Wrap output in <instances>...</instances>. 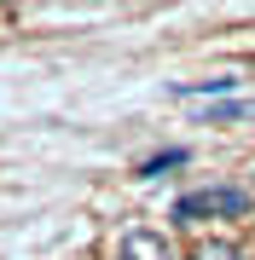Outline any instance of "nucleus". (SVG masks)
I'll use <instances>...</instances> for the list:
<instances>
[{
    "instance_id": "1",
    "label": "nucleus",
    "mask_w": 255,
    "mask_h": 260,
    "mask_svg": "<svg viewBox=\"0 0 255 260\" xmlns=\"http://www.w3.org/2000/svg\"><path fill=\"white\" fill-rule=\"evenodd\" d=\"M249 214V191L238 185H203V191H186L174 203V220L180 225H203V220H244Z\"/></svg>"
},
{
    "instance_id": "2",
    "label": "nucleus",
    "mask_w": 255,
    "mask_h": 260,
    "mask_svg": "<svg viewBox=\"0 0 255 260\" xmlns=\"http://www.w3.org/2000/svg\"><path fill=\"white\" fill-rule=\"evenodd\" d=\"M116 260H174V243L162 232H151V225H133L116 243Z\"/></svg>"
},
{
    "instance_id": "3",
    "label": "nucleus",
    "mask_w": 255,
    "mask_h": 260,
    "mask_svg": "<svg viewBox=\"0 0 255 260\" xmlns=\"http://www.w3.org/2000/svg\"><path fill=\"white\" fill-rule=\"evenodd\" d=\"M191 260H244V249H238L232 237H209V243L191 249Z\"/></svg>"
},
{
    "instance_id": "4",
    "label": "nucleus",
    "mask_w": 255,
    "mask_h": 260,
    "mask_svg": "<svg viewBox=\"0 0 255 260\" xmlns=\"http://www.w3.org/2000/svg\"><path fill=\"white\" fill-rule=\"evenodd\" d=\"M238 87V75H215V81H186V87H174L180 99H209V93H232Z\"/></svg>"
},
{
    "instance_id": "5",
    "label": "nucleus",
    "mask_w": 255,
    "mask_h": 260,
    "mask_svg": "<svg viewBox=\"0 0 255 260\" xmlns=\"http://www.w3.org/2000/svg\"><path fill=\"white\" fill-rule=\"evenodd\" d=\"M168 168H186V150H162V156H145V162H139V179H157V174H168Z\"/></svg>"
},
{
    "instance_id": "6",
    "label": "nucleus",
    "mask_w": 255,
    "mask_h": 260,
    "mask_svg": "<svg viewBox=\"0 0 255 260\" xmlns=\"http://www.w3.org/2000/svg\"><path fill=\"white\" fill-rule=\"evenodd\" d=\"M244 116H255V104H215L209 110V121H244Z\"/></svg>"
}]
</instances>
